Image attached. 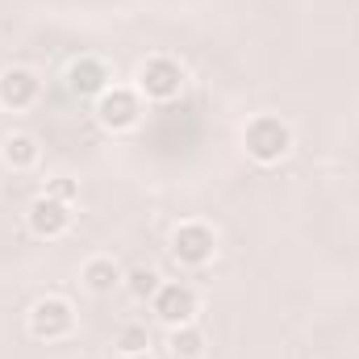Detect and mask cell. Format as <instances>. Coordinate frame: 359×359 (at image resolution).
Segmentation results:
<instances>
[{
  "label": "cell",
  "instance_id": "cell-1",
  "mask_svg": "<svg viewBox=\"0 0 359 359\" xmlns=\"http://www.w3.org/2000/svg\"><path fill=\"white\" fill-rule=\"evenodd\" d=\"M243 151H247V159L259 163V168L284 163L288 151H292V126H288L284 117H276V113L251 117V121L243 126Z\"/></svg>",
  "mask_w": 359,
  "mask_h": 359
},
{
  "label": "cell",
  "instance_id": "cell-2",
  "mask_svg": "<svg viewBox=\"0 0 359 359\" xmlns=\"http://www.w3.org/2000/svg\"><path fill=\"white\" fill-rule=\"evenodd\" d=\"M25 330H29V339H38V343H63V339H72V330H76V305H72L67 297L46 292V297H38V301L29 305Z\"/></svg>",
  "mask_w": 359,
  "mask_h": 359
},
{
  "label": "cell",
  "instance_id": "cell-3",
  "mask_svg": "<svg viewBox=\"0 0 359 359\" xmlns=\"http://www.w3.org/2000/svg\"><path fill=\"white\" fill-rule=\"evenodd\" d=\"M138 96L151 100V104H172L180 92H184V67H180L172 55H151L142 67H138Z\"/></svg>",
  "mask_w": 359,
  "mask_h": 359
},
{
  "label": "cell",
  "instance_id": "cell-4",
  "mask_svg": "<svg viewBox=\"0 0 359 359\" xmlns=\"http://www.w3.org/2000/svg\"><path fill=\"white\" fill-rule=\"evenodd\" d=\"M168 251H172V259L180 268H205L217 255V230L209 222H180L172 230Z\"/></svg>",
  "mask_w": 359,
  "mask_h": 359
},
{
  "label": "cell",
  "instance_id": "cell-5",
  "mask_svg": "<svg viewBox=\"0 0 359 359\" xmlns=\"http://www.w3.org/2000/svg\"><path fill=\"white\" fill-rule=\"evenodd\" d=\"M96 121L109 130V134H126L142 121V96L138 88H126V84H113L96 96Z\"/></svg>",
  "mask_w": 359,
  "mask_h": 359
},
{
  "label": "cell",
  "instance_id": "cell-6",
  "mask_svg": "<svg viewBox=\"0 0 359 359\" xmlns=\"http://www.w3.org/2000/svg\"><path fill=\"white\" fill-rule=\"evenodd\" d=\"M151 309H155V318H159L168 330H176V326L196 322V313H201V297H196V288L184 284V280H163L159 292L151 297Z\"/></svg>",
  "mask_w": 359,
  "mask_h": 359
},
{
  "label": "cell",
  "instance_id": "cell-7",
  "mask_svg": "<svg viewBox=\"0 0 359 359\" xmlns=\"http://www.w3.org/2000/svg\"><path fill=\"white\" fill-rule=\"evenodd\" d=\"M25 222H29V230H34L38 238L55 243V238H63V234L76 226V205L55 201V196H46V192H42V196H34V205H29Z\"/></svg>",
  "mask_w": 359,
  "mask_h": 359
},
{
  "label": "cell",
  "instance_id": "cell-8",
  "mask_svg": "<svg viewBox=\"0 0 359 359\" xmlns=\"http://www.w3.org/2000/svg\"><path fill=\"white\" fill-rule=\"evenodd\" d=\"M38 96H42V80L29 67H4L0 72V109L25 113L38 104Z\"/></svg>",
  "mask_w": 359,
  "mask_h": 359
},
{
  "label": "cell",
  "instance_id": "cell-9",
  "mask_svg": "<svg viewBox=\"0 0 359 359\" xmlns=\"http://www.w3.org/2000/svg\"><path fill=\"white\" fill-rule=\"evenodd\" d=\"M67 88L84 100H96L104 88H113V67L96 55H80L72 67H67Z\"/></svg>",
  "mask_w": 359,
  "mask_h": 359
},
{
  "label": "cell",
  "instance_id": "cell-10",
  "mask_svg": "<svg viewBox=\"0 0 359 359\" xmlns=\"http://www.w3.org/2000/svg\"><path fill=\"white\" fill-rule=\"evenodd\" d=\"M80 284L88 288L92 297H113V292L126 284V271L117 268L113 255H92L88 264L80 268Z\"/></svg>",
  "mask_w": 359,
  "mask_h": 359
},
{
  "label": "cell",
  "instance_id": "cell-11",
  "mask_svg": "<svg viewBox=\"0 0 359 359\" xmlns=\"http://www.w3.org/2000/svg\"><path fill=\"white\" fill-rule=\"evenodd\" d=\"M38 155H42V147H38V138L25 134V130H13V134H4V142H0V163H4L8 172H29V168L38 163Z\"/></svg>",
  "mask_w": 359,
  "mask_h": 359
},
{
  "label": "cell",
  "instance_id": "cell-12",
  "mask_svg": "<svg viewBox=\"0 0 359 359\" xmlns=\"http://www.w3.org/2000/svg\"><path fill=\"white\" fill-rule=\"evenodd\" d=\"M168 351H172V359H201L205 355V330H201L196 322L176 326L172 339H168Z\"/></svg>",
  "mask_w": 359,
  "mask_h": 359
},
{
  "label": "cell",
  "instance_id": "cell-13",
  "mask_svg": "<svg viewBox=\"0 0 359 359\" xmlns=\"http://www.w3.org/2000/svg\"><path fill=\"white\" fill-rule=\"evenodd\" d=\"M159 284H163V276H159L155 268H147V264H142V268H130V271H126V284H121V288H126L134 301H151V297L159 292Z\"/></svg>",
  "mask_w": 359,
  "mask_h": 359
},
{
  "label": "cell",
  "instance_id": "cell-14",
  "mask_svg": "<svg viewBox=\"0 0 359 359\" xmlns=\"http://www.w3.org/2000/svg\"><path fill=\"white\" fill-rule=\"evenodd\" d=\"M113 347H117V355H138V351H151V330H147L142 322H126V326L117 330Z\"/></svg>",
  "mask_w": 359,
  "mask_h": 359
},
{
  "label": "cell",
  "instance_id": "cell-15",
  "mask_svg": "<svg viewBox=\"0 0 359 359\" xmlns=\"http://www.w3.org/2000/svg\"><path fill=\"white\" fill-rule=\"evenodd\" d=\"M46 196H55V201H67V205H76L80 201V184L72 176H55V180H46V188H42Z\"/></svg>",
  "mask_w": 359,
  "mask_h": 359
},
{
  "label": "cell",
  "instance_id": "cell-16",
  "mask_svg": "<svg viewBox=\"0 0 359 359\" xmlns=\"http://www.w3.org/2000/svg\"><path fill=\"white\" fill-rule=\"evenodd\" d=\"M117 359H155L151 351H138V355H117Z\"/></svg>",
  "mask_w": 359,
  "mask_h": 359
}]
</instances>
